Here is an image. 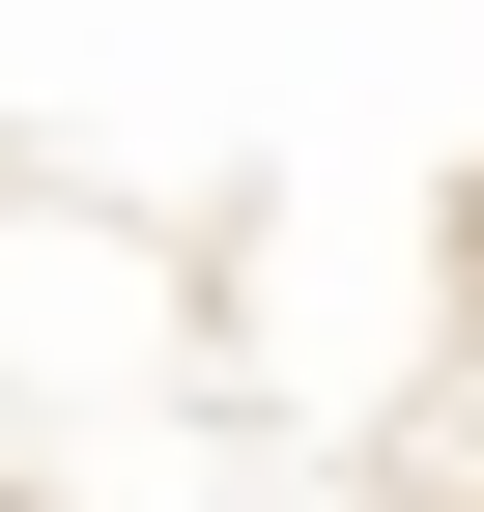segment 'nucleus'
Wrapping results in <instances>:
<instances>
[{
    "label": "nucleus",
    "instance_id": "nucleus-1",
    "mask_svg": "<svg viewBox=\"0 0 484 512\" xmlns=\"http://www.w3.org/2000/svg\"><path fill=\"white\" fill-rule=\"evenodd\" d=\"M0 512H484V0H0Z\"/></svg>",
    "mask_w": 484,
    "mask_h": 512
}]
</instances>
